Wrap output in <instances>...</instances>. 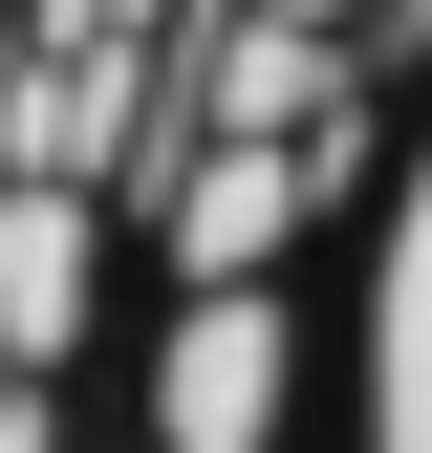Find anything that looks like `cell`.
<instances>
[{"instance_id": "cell-3", "label": "cell", "mask_w": 432, "mask_h": 453, "mask_svg": "<svg viewBox=\"0 0 432 453\" xmlns=\"http://www.w3.org/2000/svg\"><path fill=\"white\" fill-rule=\"evenodd\" d=\"M390 453H432V151H411V238H390Z\"/></svg>"}, {"instance_id": "cell-2", "label": "cell", "mask_w": 432, "mask_h": 453, "mask_svg": "<svg viewBox=\"0 0 432 453\" xmlns=\"http://www.w3.org/2000/svg\"><path fill=\"white\" fill-rule=\"evenodd\" d=\"M108 43H174L151 0H0V87H87Z\"/></svg>"}, {"instance_id": "cell-1", "label": "cell", "mask_w": 432, "mask_h": 453, "mask_svg": "<svg viewBox=\"0 0 432 453\" xmlns=\"http://www.w3.org/2000/svg\"><path fill=\"white\" fill-rule=\"evenodd\" d=\"M151 453H282V280H195L151 346Z\"/></svg>"}]
</instances>
